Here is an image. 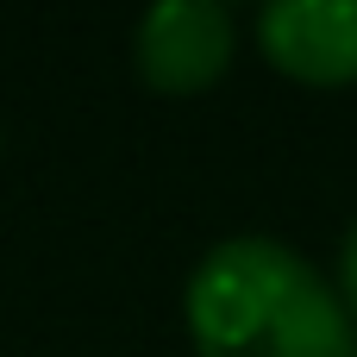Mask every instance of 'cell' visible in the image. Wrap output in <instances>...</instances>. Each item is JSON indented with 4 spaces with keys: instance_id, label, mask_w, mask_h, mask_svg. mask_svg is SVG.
<instances>
[{
    "instance_id": "obj_1",
    "label": "cell",
    "mask_w": 357,
    "mask_h": 357,
    "mask_svg": "<svg viewBox=\"0 0 357 357\" xmlns=\"http://www.w3.org/2000/svg\"><path fill=\"white\" fill-rule=\"evenodd\" d=\"M201 357H357L339 289L282 238L213 245L182 295Z\"/></svg>"
},
{
    "instance_id": "obj_2",
    "label": "cell",
    "mask_w": 357,
    "mask_h": 357,
    "mask_svg": "<svg viewBox=\"0 0 357 357\" xmlns=\"http://www.w3.org/2000/svg\"><path fill=\"white\" fill-rule=\"evenodd\" d=\"M132 56L157 94H201L232 63V13L220 0H157L138 19Z\"/></svg>"
},
{
    "instance_id": "obj_3",
    "label": "cell",
    "mask_w": 357,
    "mask_h": 357,
    "mask_svg": "<svg viewBox=\"0 0 357 357\" xmlns=\"http://www.w3.org/2000/svg\"><path fill=\"white\" fill-rule=\"evenodd\" d=\"M257 44L282 75L345 88L357 82V0H276L257 19Z\"/></svg>"
},
{
    "instance_id": "obj_4",
    "label": "cell",
    "mask_w": 357,
    "mask_h": 357,
    "mask_svg": "<svg viewBox=\"0 0 357 357\" xmlns=\"http://www.w3.org/2000/svg\"><path fill=\"white\" fill-rule=\"evenodd\" d=\"M339 301H345V314H351V326H357V220H351V232H345V245H339Z\"/></svg>"
}]
</instances>
